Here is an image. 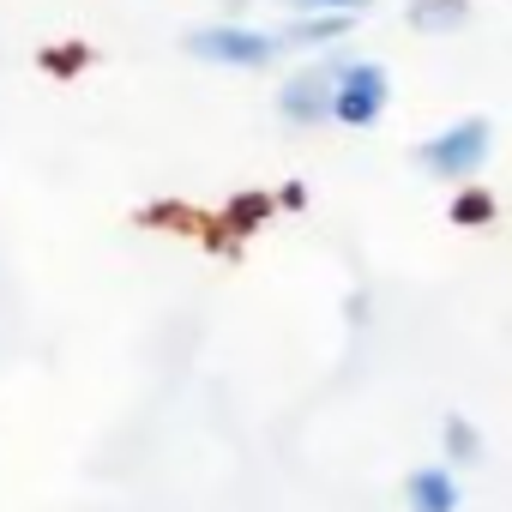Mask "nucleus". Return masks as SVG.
Returning a JSON list of instances; mask_svg holds the SVG:
<instances>
[{
  "label": "nucleus",
  "mask_w": 512,
  "mask_h": 512,
  "mask_svg": "<svg viewBox=\"0 0 512 512\" xmlns=\"http://www.w3.org/2000/svg\"><path fill=\"white\" fill-rule=\"evenodd\" d=\"M488 151H494V121L470 115V121H452L446 133H434L428 145H416V169L434 175V181L464 187V181L488 163Z\"/></svg>",
  "instance_id": "obj_1"
},
{
  "label": "nucleus",
  "mask_w": 512,
  "mask_h": 512,
  "mask_svg": "<svg viewBox=\"0 0 512 512\" xmlns=\"http://www.w3.org/2000/svg\"><path fill=\"white\" fill-rule=\"evenodd\" d=\"M386 97H392V79L380 61H344V67H332V115L326 121L368 133L386 115Z\"/></svg>",
  "instance_id": "obj_2"
},
{
  "label": "nucleus",
  "mask_w": 512,
  "mask_h": 512,
  "mask_svg": "<svg viewBox=\"0 0 512 512\" xmlns=\"http://www.w3.org/2000/svg\"><path fill=\"white\" fill-rule=\"evenodd\" d=\"M187 55L211 67H272L284 43L266 31H247V25H205V31H187Z\"/></svg>",
  "instance_id": "obj_3"
},
{
  "label": "nucleus",
  "mask_w": 512,
  "mask_h": 512,
  "mask_svg": "<svg viewBox=\"0 0 512 512\" xmlns=\"http://www.w3.org/2000/svg\"><path fill=\"white\" fill-rule=\"evenodd\" d=\"M278 115L290 127H320L332 115V67H302L284 91H278Z\"/></svg>",
  "instance_id": "obj_4"
},
{
  "label": "nucleus",
  "mask_w": 512,
  "mask_h": 512,
  "mask_svg": "<svg viewBox=\"0 0 512 512\" xmlns=\"http://www.w3.org/2000/svg\"><path fill=\"white\" fill-rule=\"evenodd\" d=\"M404 500H410V512H458L464 506V482L452 470H416L404 482Z\"/></svg>",
  "instance_id": "obj_5"
},
{
  "label": "nucleus",
  "mask_w": 512,
  "mask_h": 512,
  "mask_svg": "<svg viewBox=\"0 0 512 512\" xmlns=\"http://www.w3.org/2000/svg\"><path fill=\"white\" fill-rule=\"evenodd\" d=\"M350 25L356 19H344V13H302L278 43H296V49H326V43H344L350 37Z\"/></svg>",
  "instance_id": "obj_6"
},
{
  "label": "nucleus",
  "mask_w": 512,
  "mask_h": 512,
  "mask_svg": "<svg viewBox=\"0 0 512 512\" xmlns=\"http://www.w3.org/2000/svg\"><path fill=\"white\" fill-rule=\"evenodd\" d=\"M470 19V0H410V25L428 37H446Z\"/></svg>",
  "instance_id": "obj_7"
},
{
  "label": "nucleus",
  "mask_w": 512,
  "mask_h": 512,
  "mask_svg": "<svg viewBox=\"0 0 512 512\" xmlns=\"http://www.w3.org/2000/svg\"><path fill=\"white\" fill-rule=\"evenodd\" d=\"M446 458L452 464H482V434H476V422H464V416H446Z\"/></svg>",
  "instance_id": "obj_8"
},
{
  "label": "nucleus",
  "mask_w": 512,
  "mask_h": 512,
  "mask_svg": "<svg viewBox=\"0 0 512 512\" xmlns=\"http://www.w3.org/2000/svg\"><path fill=\"white\" fill-rule=\"evenodd\" d=\"M284 7L302 19V13H344V19H356V13H368L374 0H284Z\"/></svg>",
  "instance_id": "obj_9"
},
{
  "label": "nucleus",
  "mask_w": 512,
  "mask_h": 512,
  "mask_svg": "<svg viewBox=\"0 0 512 512\" xmlns=\"http://www.w3.org/2000/svg\"><path fill=\"white\" fill-rule=\"evenodd\" d=\"M488 217H494V199L482 187H470L464 199H452V223H488Z\"/></svg>",
  "instance_id": "obj_10"
},
{
  "label": "nucleus",
  "mask_w": 512,
  "mask_h": 512,
  "mask_svg": "<svg viewBox=\"0 0 512 512\" xmlns=\"http://www.w3.org/2000/svg\"><path fill=\"white\" fill-rule=\"evenodd\" d=\"M278 205H290V211L308 205V187H302V181H284V187H278Z\"/></svg>",
  "instance_id": "obj_11"
}]
</instances>
